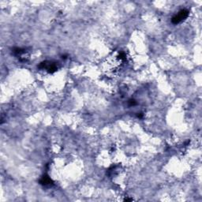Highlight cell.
I'll return each instance as SVG.
<instances>
[{"mask_svg":"<svg viewBox=\"0 0 202 202\" xmlns=\"http://www.w3.org/2000/svg\"><path fill=\"white\" fill-rule=\"evenodd\" d=\"M188 15H189V11L187 9H182L178 14H176L175 17H173L172 23L175 25L180 23V22L182 21L183 20H185V19L188 17Z\"/></svg>","mask_w":202,"mask_h":202,"instance_id":"1","label":"cell"},{"mask_svg":"<svg viewBox=\"0 0 202 202\" xmlns=\"http://www.w3.org/2000/svg\"><path fill=\"white\" fill-rule=\"evenodd\" d=\"M40 184H43V185H47V184H50V182H51V179H50L49 177L45 176V177H43L42 179L40 180Z\"/></svg>","mask_w":202,"mask_h":202,"instance_id":"2","label":"cell"},{"mask_svg":"<svg viewBox=\"0 0 202 202\" xmlns=\"http://www.w3.org/2000/svg\"><path fill=\"white\" fill-rule=\"evenodd\" d=\"M136 103H137L135 102V100H129V104H130L131 106H132V105H133V106H134V105H136Z\"/></svg>","mask_w":202,"mask_h":202,"instance_id":"3","label":"cell"}]
</instances>
